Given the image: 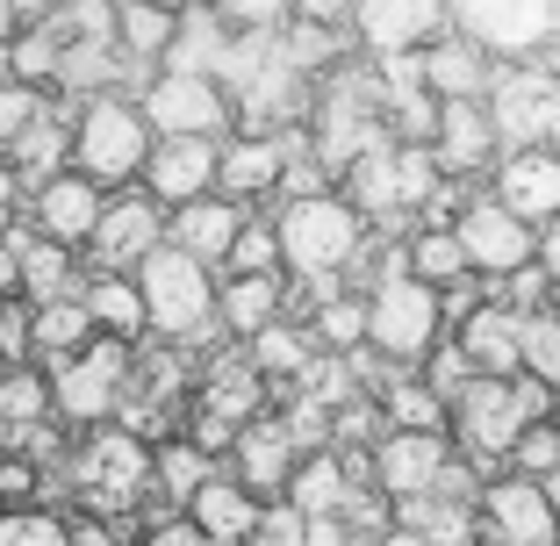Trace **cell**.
<instances>
[{
	"mask_svg": "<svg viewBox=\"0 0 560 546\" xmlns=\"http://www.w3.org/2000/svg\"><path fill=\"white\" fill-rule=\"evenodd\" d=\"M532 425H553V388L532 374L517 381H475L460 403H453V446L460 461H475L481 475H511V453Z\"/></svg>",
	"mask_w": 560,
	"mask_h": 546,
	"instance_id": "obj_1",
	"label": "cell"
},
{
	"mask_svg": "<svg viewBox=\"0 0 560 546\" xmlns=\"http://www.w3.org/2000/svg\"><path fill=\"white\" fill-rule=\"evenodd\" d=\"M137 288H144V310H151V332L165 338V346H180V352H201L215 346L223 352V288H215V274L201 259H187V252H151L144 274H137ZM237 346V338H231Z\"/></svg>",
	"mask_w": 560,
	"mask_h": 546,
	"instance_id": "obj_2",
	"label": "cell"
},
{
	"mask_svg": "<svg viewBox=\"0 0 560 546\" xmlns=\"http://www.w3.org/2000/svg\"><path fill=\"white\" fill-rule=\"evenodd\" d=\"M273 231H280V259L295 281H346L352 259L366 252V223L346 195H316V201H288L273 209Z\"/></svg>",
	"mask_w": 560,
	"mask_h": 546,
	"instance_id": "obj_3",
	"label": "cell"
},
{
	"mask_svg": "<svg viewBox=\"0 0 560 546\" xmlns=\"http://www.w3.org/2000/svg\"><path fill=\"white\" fill-rule=\"evenodd\" d=\"M151 151H159V137H151L144 108H137L130 94H101V101L80 108V130H72V173H86L94 187H116V181H130V173H144Z\"/></svg>",
	"mask_w": 560,
	"mask_h": 546,
	"instance_id": "obj_4",
	"label": "cell"
},
{
	"mask_svg": "<svg viewBox=\"0 0 560 546\" xmlns=\"http://www.w3.org/2000/svg\"><path fill=\"white\" fill-rule=\"evenodd\" d=\"M66 481L94 503V511L116 518V511H130V503H144L151 489H159V453H151L130 425H108L66 461Z\"/></svg>",
	"mask_w": 560,
	"mask_h": 546,
	"instance_id": "obj_5",
	"label": "cell"
},
{
	"mask_svg": "<svg viewBox=\"0 0 560 546\" xmlns=\"http://www.w3.org/2000/svg\"><path fill=\"white\" fill-rule=\"evenodd\" d=\"M366 316H374V338L366 346L381 352V360H396V367H424L431 352L445 346V302H439V288H424L417 274H402V281H388V288H374L366 295Z\"/></svg>",
	"mask_w": 560,
	"mask_h": 546,
	"instance_id": "obj_6",
	"label": "cell"
},
{
	"mask_svg": "<svg viewBox=\"0 0 560 546\" xmlns=\"http://www.w3.org/2000/svg\"><path fill=\"white\" fill-rule=\"evenodd\" d=\"M453 30L481 44L495 66H539L560 44V8L553 0H467L453 8Z\"/></svg>",
	"mask_w": 560,
	"mask_h": 546,
	"instance_id": "obj_7",
	"label": "cell"
},
{
	"mask_svg": "<svg viewBox=\"0 0 560 546\" xmlns=\"http://www.w3.org/2000/svg\"><path fill=\"white\" fill-rule=\"evenodd\" d=\"M130 374H137V352L122 338H94L80 360L50 367V403H58L66 425H108L130 396Z\"/></svg>",
	"mask_w": 560,
	"mask_h": 546,
	"instance_id": "obj_8",
	"label": "cell"
},
{
	"mask_svg": "<svg viewBox=\"0 0 560 546\" xmlns=\"http://www.w3.org/2000/svg\"><path fill=\"white\" fill-rule=\"evenodd\" d=\"M503 151H560V80L546 66H503L489 86Z\"/></svg>",
	"mask_w": 560,
	"mask_h": 546,
	"instance_id": "obj_9",
	"label": "cell"
},
{
	"mask_svg": "<svg viewBox=\"0 0 560 546\" xmlns=\"http://www.w3.org/2000/svg\"><path fill=\"white\" fill-rule=\"evenodd\" d=\"M453 237L467 245V266H475V281L503 288L511 274H525V266H539V231L532 223H517L511 209L495 195H475L467 201V216L453 223Z\"/></svg>",
	"mask_w": 560,
	"mask_h": 546,
	"instance_id": "obj_10",
	"label": "cell"
},
{
	"mask_svg": "<svg viewBox=\"0 0 560 546\" xmlns=\"http://www.w3.org/2000/svg\"><path fill=\"white\" fill-rule=\"evenodd\" d=\"M151 252H165V209L130 187V195L108 201L94 245H86V266H94V281H108V274H116V281H130V266L144 274Z\"/></svg>",
	"mask_w": 560,
	"mask_h": 546,
	"instance_id": "obj_11",
	"label": "cell"
},
{
	"mask_svg": "<svg viewBox=\"0 0 560 546\" xmlns=\"http://www.w3.org/2000/svg\"><path fill=\"white\" fill-rule=\"evenodd\" d=\"M439 36H453V8H431V0H366V8H352V44L366 50V66L417 58Z\"/></svg>",
	"mask_w": 560,
	"mask_h": 546,
	"instance_id": "obj_12",
	"label": "cell"
},
{
	"mask_svg": "<svg viewBox=\"0 0 560 546\" xmlns=\"http://www.w3.org/2000/svg\"><path fill=\"white\" fill-rule=\"evenodd\" d=\"M460 461L453 431H388V446L374 453V489L388 503H417V497H439L445 467Z\"/></svg>",
	"mask_w": 560,
	"mask_h": 546,
	"instance_id": "obj_13",
	"label": "cell"
},
{
	"mask_svg": "<svg viewBox=\"0 0 560 546\" xmlns=\"http://www.w3.org/2000/svg\"><path fill=\"white\" fill-rule=\"evenodd\" d=\"M137 108H144V123H151V137H159V144H165V137H201V144H215V137H223V123L237 116L231 94H223L215 80H173V72H165V80L151 86Z\"/></svg>",
	"mask_w": 560,
	"mask_h": 546,
	"instance_id": "obj_14",
	"label": "cell"
},
{
	"mask_svg": "<svg viewBox=\"0 0 560 546\" xmlns=\"http://www.w3.org/2000/svg\"><path fill=\"white\" fill-rule=\"evenodd\" d=\"M431 159H439L445 181H489L495 166H503V137H495V116H489V101H445V116H439V144H431Z\"/></svg>",
	"mask_w": 560,
	"mask_h": 546,
	"instance_id": "obj_15",
	"label": "cell"
},
{
	"mask_svg": "<svg viewBox=\"0 0 560 546\" xmlns=\"http://www.w3.org/2000/svg\"><path fill=\"white\" fill-rule=\"evenodd\" d=\"M481 532H489V546H560L553 503L525 475H495L481 489Z\"/></svg>",
	"mask_w": 560,
	"mask_h": 546,
	"instance_id": "obj_16",
	"label": "cell"
},
{
	"mask_svg": "<svg viewBox=\"0 0 560 546\" xmlns=\"http://www.w3.org/2000/svg\"><path fill=\"white\" fill-rule=\"evenodd\" d=\"M215 173H223V144H201V137H165L144 166V195L159 201L165 216L195 209V201L215 195Z\"/></svg>",
	"mask_w": 560,
	"mask_h": 546,
	"instance_id": "obj_17",
	"label": "cell"
},
{
	"mask_svg": "<svg viewBox=\"0 0 560 546\" xmlns=\"http://www.w3.org/2000/svg\"><path fill=\"white\" fill-rule=\"evenodd\" d=\"M489 195L532 223V231H553L560 223V151H503V166L489 173Z\"/></svg>",
	"mask_w": 560,
	"mask_h": 546,
	"instance_id": "obj_18",
	"label": "cell"
},
{
	"mask_svg": "<svg viewBox=\"0 0 560 546\" xmlns=\"http://www.w3.org/2000/svg\"><path fill=\"white\" fill-rule=\"evenodd\" d=\"M310 144V130H288V137H237V144H223V173H215V195L223 201H259V195H280V181H288V159Z\"/></svg>",
	"mask_w": 560,
	"mask_h": 546,
	"instance_id": "obj_19",
	"label": "cell"
},
{
	"mask_svg": "<svg viewBox=\"0 0 560 546\" xmlns=\"http://www.w3.org/2000/svg\"><path fill=\"white\" fill-rule=\"evenodd\" d=\"M201 410L223 417L231 431H245V425H259V417H266V374L252 367L245 346L209 352V367H201Z\"/></svg>",
	"mask_w": 560,
	"mask_h": 546,
	"instance_id": "obj_20",
	"label": "cell"
},
{
	"mask_svg": "<svg viewBox=\"0 0 560 546\" xmlns=\"http://www.w3.org/2000/svg\"><path fill=\"white\" fill-rule=\"evenodd\" d=\"M101 216H108V195H101L86 173H66V181H50L44 195H36V209H30V223L50 237V245H94V231H101Z\"/></svg>",
	"mask_w": 560,
	"mask_h": 546,
	"instance_id": "obj_21",
	"label": "cell"
},
{
	"mask_svg": "<svg viewBox=\"0 0 560 546\" xmlns=\"http://www.w3.org/2000/svg\"><path fill=\"white\" fill-rule=\"evenodd\" d=\"M245 223H252V216L237 209V201L209 195V201H195V209H173V216H165V245L187 252V259H201V266H231Z\"/></svg>",
	"mask_w": 560,
	"mask_h": 546,
	"instance_id": "obj_22",
	"label": "cell"
},
{
	"mask_svg": "<svg viewBox=\"0 0 560 546\" xmlns=\"http://www.w3.org/2000/svg\"><path fill=\"white\" fill-rule=\"evenodd\" d=\"M295 475H302V453H295V439H288V425H280V410L259 417V425H245V439H237V481H245L252 497L288 503Z\"/></svg>",
	"mask_w": 560,
	"mask_h": 546,
	"instance_id": "obj_23",
	"label": "cell"
},
{
	"mask_svg": "<svg viewBox=\"0 0 560 546\" xmlns=\"http://www.w3.org/2000/svg\"><path fill=\"white\" fill-rule=\"evenodd\" d=\"M453 338H460V352L475 360L481 381H517L525 374V316H511L503 302H481Z\"/></svg>",
	"mask_w": 560,
	"mask_h": 546,
	"instance_id": "obj_24",
	"label": "cell"
},
{
	"mask_svg": "<svg viewBox=\"0 0 560 546\" xmlns=\"http://www.w3.org/2000/svg\"><path fill=\"white\" fill-rule=\"evenodd\" d=\"M259 518H266V503L252 497V489H245L237 475H215L209 489H201V497L187 503V525H195L209 546H252Z\"/></svg>",
	"mask_w": 560,
	"mask_h": 546,
	"instance_id": "obj_25",
	"label": "cell"
},
{
	"mask_svg": "<svg viewBox=\"0 0 560 546\" xmlns=\"http://www.w3.org/2000/svg\"><path fill=\"white\" fill-rule=\"evenodd\" d=\"M495 72H503V66H495L481 44H467L460 30L439 36V44L424 50V86H431V101H489Z\"/></svg>",
	"mask_w": 560,
	"mask_h": 546,
	"instance_id": "obj_26",
	"label": "cell"
},
{
	"mask_svg": "<svg viewBox=\"0 0 560 546\" xmlns=\"http://www.w3.org/2000/svg\"><path fill=\"white\" fill-rule=\"evenodd\" d=\"M223 58H231V30H223V15H215V8H180V36H173V50H165L159 72L223 86Z\"/></svg>",
	"mask_w": 560,
	"mask_h": 546,
	"instance_id": "obj_27",
	"label": "cell"
},
{
	"mask_svg": "<svg viewBox=\"0 0 560 546\" xmlns=\"http://www.w3.org/2000/svg\"><path fill=\"white\" fill-rule=\"evenodd\" d=\"M288 324V281L280 274H252V281H223V332L252 346L259 332Z\"/></svg>",
	"mask_w": 560,
	"mask_h": 546,
	"instance_id": "obj_28",
	"label": "cell"
},
{
	"mask_svg": "<svg viewBox=\"0 0 560 546\" xmlns=\"http://www.w3.org/2000/svg\"><path fill=\"white\" fill-rule=\"evenodd\" d=\"M352 489H360V481L346 475V453H316V461H302V475H295V489H288V503H295V511L316 525V518H346Z\"/></svg>",
	"mask_w": 560,
	"mask_h": 546,
	"instance_id": "obj_29",
	"label": "cell"
},
{
	"mask_svg": "<svg viewBox=\"0 0 560 546\" xmlns=\"http://www.w3.org/2000/svg\"><path fill=\"white\" fill-rule=\"evenodd\" d=\"M245 352H252V367L266 374V388H295V381L310 374V360H316L324 346L310 338V324H273V332H259Z\"/></svg>",
	"mask_w": 560,
	"mask_h": 546,
	"instance_id": "obj_30",
	"label": "cell"
},
{
	"mask_svg": "<svg viewBox=\"0 0 560 546\" xmlns=\"http://www.w3.org/2000/svg\"><path fill=\"white\" fill-rule=\"evenodd\" d=\"M22 295H30V310H50V302L86 295L80 274H72V252H66V245H50V237H36V245L22 252Z\"/></svg>",
	"mask_w": 560,
	"mask_h": 546,
	"instance_id": "obj_31",
	"label": "cell"
},
{
	"mask_svg": "<svg viewBox=\"0 0 560 546\" xmlns=\"http://www.w3.org/2000/svg\"><path fill=\"white\" fill-rule=\"evenodd\" d=\"M94 338H101V332H94V310H86V295L36 310V352H44L50 367H58V360H80Z\"/></svg>",
	"mask_w": 560,
	"mask_h": 546,
	"instance_id": "obj_32",
	"label": "cell"
},
{
	"mask_svg": "<svg viewBox=\"0 0 560 546\" xmlns=\"http://www.w3.org/2000/svg\"><path fill=\"white\" fill-rule=\"evenodd\" d=\"M86 310H94V332L101 338H122V346H130V338L151 324L144 288H137V281H116V274H108V281H86Z\"/></svg>",
	"mask_w": 560,
	"mask_h": 546,
	"instance_id": "obj_33",
	"label": "cell"
},
{
	"mask_svg": "<svg viewBox=\"0 0 560 546\" xmlns=\"http://www.w3.org/2000/svg\"><path fill=\"white\" fill-rule=\"evenodd\" d=\"M209 481H215V461L195 446V439H165V446H159V489H151V497H165V503H195Z\"/></svg>",
	"mask_w": 560,
	"mask_h": 546,
	"instance_id": "obj_34",
	"label": "cell"
},
{
	"mask_svg": "<svg viewBox=\"0 0 560 546\" xmlns=\"http://www.w3.org/2000/svg\"><path fill=\"white\" fill-rule=\"evenodd\" d=\"M410 274H417L424 288H439V295H445V288H460V281H475L467 245H460L453 231H417V237H410Z\"/></svg>",
	"mask_w": 560,
	"mask_h": 546,
	"instance_id": "obj_35",
	"label": "cell"
},
{
	"mask_svg": "<svg viewBox=\"0 0 560 546\" xmlns=\"http://www.w3.org/2000/svg\"><path fill=\"white\" fill-rule=\"evenodd\" d=\"M310 338L324 352H338V360H352V352H366V338H374V316H366V295H338L330 310L310 316Z\"/></svg>",
	"mask_w": 560,
	"mask_h": 546,
	"instance_id": "obj_36",
	"label": "cell"
},
{
	"mask_svg": "<svg viewBox=\"0 0 560 546\" xmlns=\"http://www.w3.org/2000/svg\"><path fill=\"white\" fill-rule=\"evenodd\" d=\"M381 410H388L396 431H453V410L439 403V388H431L424 374H402L396 388L381 396Z\"/></svg>",
	"mask_w": 560,
	"mask_h": 546,
	"instance_id": "obj_37",
	"label": "cell"
},
{
	"mask_svg": "<svg viewBox=\"0 0 560 546\" xmlns=\"http://www.w3.org/2000/svg\"><path fill=\"white\" fill-rule=\"evenodd\" d=\"M50 417H58V403H50V381L44 374H8L0 381V425L8 431H30V425H50Z\"/></svg>",
	"mask_w": 560,
	"mask_h": 546,
	"instance_id": "obj_38",
	"label": "cell"
},
{
	"mask_svg": "<svg viewBox=\"0 0 560 546\" xmlns=\"http://www.w3.org/2000/svg\"><path fill=\"white\" fill-rule=\"evenodd\" d=\"M525 374L546 381V388L560 396V310L525 316Z\"/></svg>",
	"mask_w": 560,
	"mask_h": 546,
	"instance_id": "obj_39",
	"label": "cell"
},
{
	"mask_svg": "<svg viewBox=\"0 0 560 546\" xmlns=\"http://www.w3.org/2000/svg\"><path fill=\"white\" fill-rule=\"evenodd\" d=\"M417 374H424L431 388H439V403H445V410H453V403H460L467 388H475V381H481V374H475V360H467V352H460V338H445V346L431 352V360L417 367Z\"/></svg>",
	"mask_w": 560,
	"mask_h": 546,
	"instance_id": "obj_40",
	"label": "cell"
},
{
	"mask_svg": "<svg viewBox=\"0 0 560 546\" xmlns=\"http://www.w3.org/2000/svg\"><path fill=\"white\" fill-rule=\"evenodd\" d=\"M280 231L273 223H245V237H237V252H231V281H252V274H280Z\"/></svg>",
	"mask_w": 560,
	"mask_h": 546,
	"instance_id": "obj_41",
	"label": "cell"
},
{
	"mask_svg": "<svg viewBox=\"0 0 560 546\" xmlns=\"http://www.w3.org/2000/svg\"><path fill=\"white\" fill-rule=\"evenodd\" d=\"M511 475H525V481H546V475H560V425H532L525 439H517V453H511Z\"/></svg>",
	"mask_w": 560,
	"mask_h": 546,
	"instance_id": "obj_42",
	"label": "cell"
},
{
	"mask_svg": "<svg viewBox=\"0 0 560 546\" xmlns=\"http://www.w3.org/2000/svg\"><path fill=\"white\" fill-rule=\"evenodd\" d=\"M44 116H50V101L36 94V86H15V80H8V86H0V151L15 144L30 123H44Z\"/></svg>",
	"mask_w": 560,
	"mask_h": 546,
	"instance_id": "obj_43",
	"label": "cell"
},
{
	"mask_svg": "<svg viewBox=\"0 0 560 546\" xmlns=\"http://www.w3.org/2000/svg\"><path fill=\"white\" fill-rule=\"evenodd\" d=\"M0 546H72L66 518H44V511H15L0 525Z\"/></svg>",
	"mask_w": 560,
	"mask_h": 546,
	"instance_id": "obj_44",
	"label": "cell"
},
{
	"mask_svg": "<svg viewBox=\"0 0 560 546\" xmlns=\"http://www.w3.org/2000/svg\"><path fill=\"white\" fill-rule=\"evenodd\" d=\"M144 546H209V539H201L187 518H165V525H151V532H144Z\"/></svg>",
	"mask_w": 560,
	"mask_h": 546,
	"instance_id": "obj_45",
	"label": "cell"
},
{
	"mask_svg": "<svg viewBox=\"0 0 560 546\" xmlns=\"http://www.w3.org/2000/svg\"><path fill=\"white\" fill-rule=\"evenodd\" d=\"M15 201H22V181H15V166L0 159V231L15 223Z\"/></svg>",
	"mask_w": 560,
	"mask_h": 546,
	"instance_id": "obj_46",
	"label": "cell"
},
{
	"mask_svg": "<svg viewBox=\"0 0 560 546\" xmlns=\"http://www.w3.org/2000/svg\"><path fill=\"white\" fill-rule=\"evenodd\" d=\"M539 274L560 288V223H553V231H539Z\"/></svg>",
	"mask_w": 560,
	"mask_h": 546,
	"instance_id": "obj_47",
	"label": "cell"
},
{
	"mask_svg": "<svg viewBox=\"0 0 560 546\" xmlns=\"http://www.w3.org/2000/svg\"><path fill=\"white\" fill-rule=\"evenodd\" d=\"M72 546H116V539H108V525H94V518H72Z\"/></svg>",
	"mask_w": 560,
	"mask_h": 546,
	"instance_id": "obj_48",
	"label": "cell"
},
{
	"mask_svg": "<svg viewBox=\"0 0 560 546\" xmlns=\"http://www.w3.org/2000/svg\"><path fill=\"white\" fill-rule=\"evenodd\" d=\"M15 288H22V252L0 245V295H15Z\"/></svg>",
	"mask_w": 560,
	"mask_h": 546,
	"instance_id": "obj_49",
	"label": "cell"
},
{
	"mask_svg": "<svg viewBox=\"0 0 560 546\" xmlns=\"http://www.w3.org/2000/svg\"><path fill=\"white\" fill-rule=\"evenodd\" d=\"M381 546H431V539H417V532H402V525H396V532H388Z\"/></svg>",
	"mask_w": 560,
	"mask_h": 546,
	"instance_id": "obj_50",
	"label": "cell"
},
{
	"mask_svg": "<svg viewBox=\"0 0 560 546\" xmlns=\"http://www.w3.org/2000/svg\"><path fill=\"white\" fill-rule=\"evenodd\" d=\"M539 489H546V503H553V518H560V475H546Z\"/></svg>",
	"mask_w": 560,
	"mask_h": 546,
	"instance_id": "obj_51",
	"label": "cell"
},
{
	"mask_svg": "<svg viewBox=\"0 0 560 546\" xmlns=\"http://www.w3.org/2000/svg\"><path fill=\"white\" fill-rule=\"evenodd\" d=\"M0 446H15V431H8V425H0Z\"/></svg>",
	"mask_w": 560,
	"mask_h": 546,
	"instance_id": "obj_52",
	"label": "cell"
},
{
	"mask_svg": "<svg viewBox=\"0 0 560 546\" xmlns=\"http://www.w3.org/2000/svg\"><path fill=\"white\" fill-rule=\"evenodd\" d=\"M8 374H15V367H8V360H0V381H8Z\"/></svg>",
	"mask_w": 560,
	"mask_h": 546,
	"instance_id": "obj_53",
	"label": "cell"
},
{
	"mask_svg": "<svg viewBox=\"0 0 560 546\" xmlns=\"http://www.w3.org/2000/svg\"><path fill=\"white\" fill-rule=\"evenodd\" d=\"M553 425H560V396H553Z\"/></svg>",
	"mask_w": 560,
	"mask_h": 546,
	"instance_id": "obj_54",
	"label": "cell"
}]
</instances>
